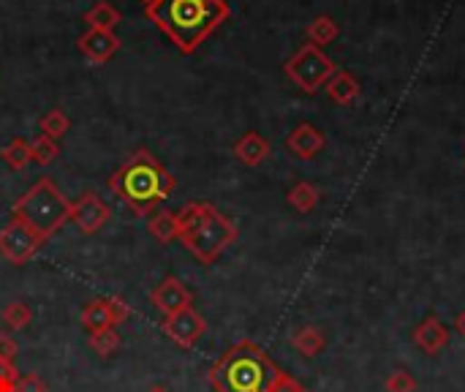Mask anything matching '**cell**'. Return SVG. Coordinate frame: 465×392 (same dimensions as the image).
Instances as JSON below:
<instances>
[{
    "label": "cell",
    "instance_id": "2",
    "mask_svg": "<svg viewBox=\"0 0 465 392\" xmlns=\"http://www.w3.org/2000/svg\"><path fill=\"white\" fill-rule=\"evenodd\" d=\"M174 186L177 183L169 175V169L150 150H144V147H139L109 177V188L114 191V196H120V202L128 205L139 216H147L161 202H166L169 194L174 191Z\"/></svg>",
    "mask_w": 465,
    "mask_h": 392
},
{
    "label": "cell",
    "instance_id": "19",
    "mask_svg": "<svg viewBox=\"0 0 465 392\" xmlns=\"http://www.w3.org/2000/svg\"><path fill=\"white\" fill-rule=\"evenodd\" d=\"M213 213V205L210 202H188L183 205L174 216H177V240L188 232H193L207 216Z\"/></svg>",
    "mask_w": 465,
    "mask_h": 392
},
{
    "label": "cell",
    "instance_id": "5",
    "mask_svg": "<svg viewBox=\"0 0 465 392\" xmlns=\"http://www.w3.org/2000/svg\"><path fill=\"white\" fill-rule=\"evenodd\" d=\"M237 240V226L232 218H226L223 213H218V207H213V213L188 235L180 237V243L202 262V265H213L218 262V256Z\"/></svg>",
    "mask_w": 465,
    "mask_h": 392
},
{
    "label": "cell",
    "instance_id": "25",
    "mask_svg": "<svg viewBox=\"0 0 465 392\" xmlns=\"http://www.w3.org/2000/svg\"><path fill=\"white\" fill-rule=\"evenodd\" d=\"M30 153H33V161H35L38 166H49L52 161H57V156H60V145H57L54 139H49V136L38 134L35 139H30Z\"/></svg>",
    "mask_w": 465,
    "mask_h": 392
},
{
    "label": "cell",
    "instance_id": "3",
    "mask_svg": "<svg viewBox=\"0 0 465 392\" xmlns=\"http://www.w3.org/2000/svg\"><path fill=\"white\" fill-rule=\"evenodd\" d=\"M281 374L262 347L240 341L210 368V385L215 392H270Z\"/></svg>",
    "mask_w": 465,
    "mask_h": 392
},
{
    "label": "cell",
    "instance_id": "11",
    "mask_svg": "<svg viewBox=\"0 0 465 392\" xmlns=\"http://www.w3.org/2000/svg\"><path fill=\"white\" fill-rule=\"evenodd\" d=\"M76 46H79V52H82L90 63L104 65V63H109V60L120 52L123 41L114 35V30H90V27H87V33L79 35Z\"/></svg>",
    "mask_w": 465,
    "mask_h": 392
},
{
    "label": "cell",
    "instance_id": "22",
    "mask_svg": "<svg viewBox=\"0 0 465 392\" xmlns=\"http://www.w3.org/2000/svg\"><path fill=\"white\" fill-rule=\"evenodd\" d=\"M0 158L14 169V172H19V169H25L30 161H33V153H30V142L27 139H22V136H16V139H11L3 150H0Z\"/></svg>",
    "mask_w": 465,
    "mask_h": 392
},
{
    "label": "cell",
    "instance_id": "7",
    "mask_svg": "<svg viewBox=\"0 0 465 392\" xmlns=\"http://www.w3.org/2000/svg\"><path fill=\"white\" fill-rule=\"evenodd\" d=\"M44 243L46 240L16 216L0 229V256L11 265H27Z\"/></svg>",
    "mask_w": 465,
    "mask_h": 392
},
{
    "label": "cell",
    "instance_id": "14",
    "mask_svg": "<svg viewBox=\"0 0 465 392\" xmlns=\"http://www.w3.org/2000/svg\"><path fill=\"white\" fill-rule=\"evenodd\" d=\"M150 300L163 317H174V314L191 308V303H193L191 292L177 278H166L163 284H158V289L150 295Z\"/></svg>",
    "mask_w": 465,
    "mask_h": 392
},
{
    "label": "cell",
    "instance_id": "29",
    "mask_svg": "<svg viewBox=\"0 0 465 392\" xmlns=\"http://www.w3.org/2000/svg\"><path fill=\"white\" fill-rule=\"evenodd\" d=\"M14 392H49V390H46V382H44L41 377H35V374H25V377H19V379H16Z\"/></svg>",
    "mask_w": 465,
    "mask_h": 392
},
{
    "label": "cell",
    "instance_id": "30",
    "mask_svg": "<svg viewBox=\"0 0 465 392\" xmlns=\"http://www.w3.org/2000/svg\"><path fill=\"white\" fill-rule=\"evenodd\" d=\"M270 392H311V390H308V387H305L302 382H297L294 377H289V374L283 371V374L278 377L275 387H272Z\"/></svg>",
    "mask_w": 465,
    "mask_h": 392
},
{
    "label": "cell",
    "instance_id": "32",
    "mask_svg": "<svg viewBox=\"0 0 465 392\" xmlns=\"http://www.w3.org/2000/svg\"><path fill=\"white\" fill-rule=\"evenodd\" d=\"M16 379H19V374H16L14 363H3V360H0V385H5V382H16Z\"/></svg>",
    "mask_w": 465,
    "mask_h": 392
},
{
    "label": "cell",
    "instance_id": "21",
    "mask_svg": "<svg viewBox=\"0 0 465 392\" xmlns=\"http://www.w3.org/2000/svg\"><path fill=\"white\" fill-rule=\"evenodd\" d=\"M147 232H150L161 246H166V243L177 240V216H174V213H169V210H158V213H153V218L147 221Z\"/></svg>",
    "mask_w": 465,
    "mask_h": 392
},
{
    "label": "cell",
    "instance_id": "8",
    "mask_svg": "<svg viewBox=\"0 0 465 392\" xmlns=\"http://www.w3.org/2000/svg\"><path fill=\"white\" fill-rule=\"evenodd\" d=\"M131 317V306H125V300L120 297H101L84 306L82 311V327L90 333H101V330H114L117 325H123Z\"/></svg>",
    "mask_w": 465,
    "mask_h": 392
},
{
    "label": "cell",
    "instance_id": "9",
    "mask_svg": "<svg viewBox=\"0 0 465 392\" xmlns=\"http://www.w3.org/2000/svg\"><path fill=\"white\" fill-rule=\"evenodd\" d=\"M163 333H166V338L174 341L177 347L193 349V347L202 341V336L207 333V322H204V317L191 306V308H185V311H180V314H174V317H163Z\"/></svg>",
    "mask_w": 465,
    "mask_h": 392
},
{
    "label": "cell",
    "instance_id": "10",
    "mask_svg": "<svg viewBox=\"0 0 465 392\" xmlns=\"http://www.w3.org/2000/svg\"><path fill=\"white\" fill-rule=\"evenodd\" d=\"M112 218L109 205L98 196V194H82L76 202H71V221L76 224L79 232L84 235H98Z\"/></svg>",
    "mask_w": 465,
    "mask_h": 392
},
{
    "label": "cell",
    "instance_id": "36",
    "mask_svg": "<svg viewBox=\"0 0 465 392\" xmlns=\"http://www.w3.org/2000/svg\"><path fill=\"white\" fill-rule=\"evenodd\" d=\"M150 3H153V0H144V5H150Z\"/></svg>",
    "mask_w": 465,
    "mask_h": 392
},
{
    "label": "cell",
    "instance_id": "27",
    "mask_svg": "<svg viewBox=\"0 0 465 392\" xmlns=\"http://www.w3.org/2000/svg\"><path fill=\"white\" fill-rule=\"evenodd\" d=\"M87 344H90V349H93L98 357H109V355H114V352L120 349L123 341H120L117 330H101V333H90Z\"/></svg>",
    "mask_w": 465,
    "mask_h": 392
},
{
    "label": "cell",
    "instance_id": "13",
    "mask_svg": "<svg viewBox=\"0 0 465 392\" xmlns=\"http://www.w3.org/2000/svg\"><path fill=\"white\" fill-rule=\"evenodd\" d=\"M324 145H327L324 134H322L316 126H311V123H300V126L286 136V147H289V153H292L294 158H300V161H311V158H316V156L324 150Z\"/></svg>",
    "mask_w": 465,
    "mask_h": 392
},
{
    "label": "cell",
    "instance_id": "26",
    "mask_svg": "<svg viewBox=\"0 0 465 392\" xmlns=\"http://www.w3.org/2000/svg\"><path fill=\"white\" fill-rule=\"evenodd\" d=\"M3 322H5L8 330H25L33 322V308L27 303L14 300V303H8L3 308Z\"/></svg>",
    "mask_w": 465,
    "mask_h": 392
},
{
    "label": "cell",
    "instance_id": "12",
    "mask_svg": "<svg viewBox=\"0 0 465 392\" xmlns=\"http://www.w3.org/2000/svg\"><path fill=\"white\" fill-rule=\"evenodd\" d=\"M450 327L436 317V314H430V317H425L417 327H414V333H411V341H414V347L420 349V352H425L428 357H436V355H441L447 347H450Z\"/></svg>",
    "mask_w": 465,
    "mask_h": 392
},
{
    "label": "cell",
    "instance_id": "33",
    "mask_svg": "<svg viewBox=\"0 0 465 392\" xmlns=\"http://www.w3.org/2000/svg\"><path fill=\"white\" fill-rule=\"evenodd\" d=\"M455 330H458V336L465 341V311L458 314V319H455Z\"/></svg>",
    "mask_w": 465,
    "mask_h": 392
},
{
    "label": "cell",
    "instance_id": "15",
    "mask_svg": "<svg viewBox=\"0 0 465 392\" xmlns=\"http://www.w3.org/2000/svg\"><path fill=\"white\" fill-rule=\"evenodd\" d=\"M234 156L237 161H242L245 166H259L270 158V142L256 134V131H248L242 134L237 142H234Z\"/></svg>",
    "mask_w": 465,
    "mask_h": 392
},
{
    "label": "cell",
    "instance_id": "23",
    "mask_svg": "<svg viewBox=\"0 0 465 392\" xmlns=\"http://www.w3.org/2000/svg\"><path fill=\"white\" fill-rule=\"evenodd\" d=\"M322 199V191L313 186V183H297L292 191H289V205L297 210V213H311Z\"/></svg>",
    "mask_w": 465,
    "mask_h": 392
},
{
    "label": "cell",
    "instance_id": "34",
    "mask_svg": "<svg viewBox=\"0 0 465 392\" xmlns=\"http://www.w3.org/2000/svg\"><path fill=\"white\" fill-rule=\"evenodd\" d=\"M14 385H16V382H5V385H0V392H14Z\"/></svg>",
    "mask_w": 465,
    "mask_h": 392
},
{
    "label": "cell",
    "instance_id": "17",
    "mask_svg": "<svg viewBox=\"0 0 465 392\" xmlns=\"http://www.w3.org/2000/svg\"><path fill=\"white\" fill-rule=\"evenodd\" d=\"M292 347L302 355V357H316V355H322L324 352V347H327V338H324V333L319 330V327H313V325H302L300 330H294L292 333Z\"/></svg>",
    "mask_w": 465,
    "mask_h": 392
},
{
    "label": "cell",
    "instance_id": "35",
    "mask_svg": "<svg viewBox=\"0 0 465 392\" xmlns=\"http://www.w3.org/2000/svg\"><path fill=\"white\" fill-rule=\"evenodd\" d=\"M147 392H169V390H166L163 385H153V387H150V390H147Z\"/></svg>",
    "mask_w": 465,
    "mask_h": 392
},
{
    "label": "cell",
    "instance_id": "1",
    "mask_svg": "<svg viewBox=\"0 0 465 392\" xmlns=\"http://www.w3.org/2000/svg\"><path fill=\"white\" fill-rule=\"evenodd\" d=\"M144 14L183 55H191L229 19L232 8L226 0H153Z\"/></svg>",
    "mask_w": 465,
    "mask_h": 392
},
{
    "label": "cell",
    "instance_id": "16",
    "mask_svg": "<svg viewBox=\"0 0 465 392\" xmlns=\"http://www.w3.org/2000/svg\"><path fill=\"white\" fill-rule=\"evenodd\" d=\"M324 90H327V95H330L335 104H354V101L360 98V93H362V87H360V82L354 79V74L338 71V68H335V74L327 79Z\"/></svg>",
    "mask_w": 465,
    "mask_h": 392
},
{
    "label": "cell",
    "instance_id": "6",
    "mask_svg": "<svg viewBox=\"0 0 465 392\" xmlns=\"http://www.w3.org/2000/svg\"><path fill=\"white\" fill-rule=\"evenodd\" d=\"M286 76L302 90V93H316L319 87L327 85V79L335 74V63L313 44H302L289 60H286Z\"/></svg>",
    "mask_w": 465,
    "mask_h": 392
},
{
    "label": "cell",
    "instance_id": "4",
    "mask_svg": "<svg viewBox=\"0 0 465 392\" xmlns=\"http://www.w3.org/2000/svg\"><path fill=\"white\" fill-rule=\"evenodd\" d=\"M14 216L49 240L65 221H71V202L49 177H41L14 202Z\"/></svg>",
    "mask_w": 465,
    "mask_h": 392
},
{
    "label": "cell",
    "instance_id": "20",
    "mask_svg": "<svg viewBox=\"0 0 465 392\" xmlns=\"http://www.w3.org/2000/svg\"><path fill=\"white\" fill-rule=\"evenodd\" d=\"M305 35H308V44H313V46L322 49V46H327V44H332L338 38V22L332 16L322 14L313 22H308Z\"/></svg>",
    "mask_w": 465,
    "mask_h": 392
},
{
    "label": "cell",
    "instance_id": "24",
    "mask_svg": "<svg viewBox=\"0 0 465 392\" xmlns=\"http://www.w3.org/2000/svg\"><path fill=\"white\" fill-rule=\"evenodd\" d=\"M38 128H41V134L44 136H49V139H63L68 131H71V120H68V115L63 112V109H49L41 120H38Z\"/></svg>",
    "mask_w": 465,
    "mask_h": 392
},
{
    "label": "cell",
    "instance_id": "18",
    "mask_svg": "<svg viewBox=\"0 0 465 392\" xmlns=\"http://www.w3.org/2000/svg\"><path fill=\"white\" fill-rule=\"evenodd\" d=\"M84 22L90 30H114L120 22H123V14L112 5V3H104L98 0L95 5H90L84 11Z\"/></svg>",
    "mask_w": 465,
    "mask_h": 392
},
{
    "label": "cell",
    "instance_id": "28",
    "mask_svg": "<svg viewBox=\"0 0 465 392\" xmlns=\"http://www.w3.org/2000/svg\"><path fill=\"white\" fill-rule=\"evenodd\" d=\"M387 392H417V379L411 377V371L398 368L387 377Z\"/></svg>",
    "mask_w": 465,
    "mask_h": 392
},
{
    "label": "cell",
    "instance_id": "31",
    "mask_svg": "<svg viewBox=\"0 0 465 392\" xmlns=\"http://www.w3.org/2000/svg\"><path fill=\"white\" fill-rule=\"evenodd\" d=\"M14 357H16V341L11 336H0V360L14 363Z\"/></svg>",
    "mask_w": 465,
    "mask_h": 392
}]
</instances>
